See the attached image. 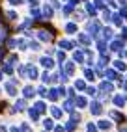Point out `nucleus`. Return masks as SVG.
<instances>
[{
  "instance_id": "obj_11",
  "label": "nucleus",
  "mask_w": 127,
  "mask_h": 132,
  "mask_svg": "<svg viewBox=\"0 0 127 132\" xmlns=\"http://www.w3.org/2000/svg\"><path fill=\"white\" fill-rule=\"evenodd\" d=\"M8 17H10V19H11V21H13V19H15V17H17V15H15V13H13V11H10V13H8Z\"/></svg>"
},
{
  "instance_id": "obj_4",
  "label": "nucleus",
  "mask_w": 127,
  "mask_h": 132,
  "mask_svg": "<svg viewBox=\"0 0 127 132\" xmlns=\"http://www.w3.org/2000/svg\"><path fill=\"white\" fill-rule=\"evenodd\" d=\"M23 93H24V97H32V95H34V87H30V86H28V87H24V91H23Z\"/></svg>"
},
{
  "instance_id": "obj_7",
  "label": "nucleus",
  "mask_w": 127,
  "mask_h": 132,
  "mask_svg": "<svg viewBox=\"0 0 127 132\" xmlns=\"http://www.w3.org/2000/svg\"><path fill=\"white\" fill-rule=\"evenodd\" d=\"M43 125H45V128H47V130H51V128H52V121H51V119H45Z\"/></svg>"
},
{
  "instance_id": "obj_5",
  "label": "nucleus",
  "mask_w": 127,
  "mask_h": 132,
  "mask_svg": "<svg viewBox=\"0 0 127 132\" xmlns=\"http://www.w3.org/2000/svg\"><path fill=\"white\" fill-rule=\"evenodd\" d=\"M39 37H41L43 41H49V39H51V36H49L47 32H39Z\"/></svg>"
},
{
  "instance_id": "obj_12",
  "label": "nucleus",
  "mask_w": 127,
  "mask_h": 132,
  "mask_svg": "<svg viewBox=\"0 0 127 132\" xmlns=\"http://www.w3.org/2000/svg\"><path fill=\"white\" fill-rule=\"evenodd\" d=\"M10 2H11V4H21L23 0H10Z\"/></svg>"
},
{
  "instance_id": "obj_10",
  "label": "nucleus",
  "mask_w": 127,
  "mask_h": 132,
  "mask_svg": "<svg viewBox=\"0 0 127 132\" xmlns=\"http://www.w3.org/2000/svg\"><path fill=\"white\" fill-rule=\"evenodd\" d=\"M21 132H30V127H28V125H23V127H21Z\"/></svg>"
},
{
  "instance_id": "obj_1",
  "label": "nucleus",
  "mask_w": 127,
  "mask_h": 132,
  "mask_svg": "<svg viewBox=\"0 0 127 132\" xmlns=\"http://www.w3.org/2000/svg\"><path fill=\"white\" fill-rule=\"evenodd\" d=\"M6 91L10 93V95H15V82H11V84L8 82V84H6Z\"/></svg>"
},
{
  "instance_id": "obj_6",
  "label": "nucleus",
  "mask_w": 127,
  "mask_h": 132,
  "mask_svg": "<svg viewBox=\"0 0 127 132\" xmlns=\"http://www.w3.org/2000/svg\"><path fill=\"white\" fill-rule=\"evenodd\" d=\"M15 108H17V110H24V108H26V104H24V101H19V102L15 104Z\"/></svg>"
},
{
  "instance_id": "obj_15",
  "label": "nucleus",
  "mask_w": 127,
  "mask_h": 132,
  "mask_svg": "<svg viewBox=\"0 0 127 132\" xmlns=\"http://www.w3.org/2000/svg\"><path fill=\"white\" fill-rule=\"evenodd\" d=\"M0 76H2V75H0Z\"/></svg>"
},
{
  "instance_id": "obj_14",
  "label": "nucleus",
  "mask_w": 127,
  "mask_h": 132,
  "mask_svg": "<svg viewBox=\"0 0 127 132\" xmlns=\"http://www.w3.org/2000/svg\"><path fill=\"white\" fill-rule=\"evenodd\" d=\"M10 132H19V130H17V128H10Z\"/></svg>"
},
{
  "instance_id": "obj_2",
  "label": "nucleus",
  "mask_w": 127,
  "mask_h": 132,
  "mask_svg": "<svg viewBox=\"0 0 127 132\" xmlns=\"http://www.w3.org/2000/svg\"><path fill=\"white\" fill-rule=\"evenodd\" d=\"M28 76H30V78H36V76H38V71H36V67H32V65L28 67Z\"/></svg>"
},
{
  "instance_id": "obj_13",
  "label": "nucleus",
  "mask_w": 127,
  "mask_h": 132,
  "mask_svg": "<svg viewBox=\"0 0 127 132\" xmlns=\"http://www.w3.org/2000/svg\"><path fill=\"white\" fill-rule=\"evenodd\" d=\"M54 132H64V128H60V127H58V128H54Z\"/></svg>"
},
{
  "instance_id": "obj_9",
  "label": "nucleus",
  "mask_w": 127,
  "mask_h": 132,
  "mask_svg": "<svg viewBox=\"0 0 127 132\" xmlns=\"http://www.w3.org/2000/svg\"><path fill=\"white\" fill-rule=\"evenodd\" d=\"M51 112H52V116H54V117H60V116H62V112H60L58 108H52Z\"/></svg>"
},
{
  "instance_id": "obj_3",
  "label": "nucleus",
  "mask_w": 127,
  "mask_h": 132,
  "mask_svg": "<svg viewBox=\"0 0 127 132\" xmlns=\"http://www.w3.org/2000/svg\"><path fill=\"white\" fill-rule=\"evenodd\" d=\"M41 65H43V67H52V60L43 58V60H41Z\"/></svg>"
},
{
  "instance_id": "obj_8",
  "label": "nucleus",
  "mask_w": 127,
  "mask_h": 132,
  "mask_svg": "<svg viewBox=\"0 0 127 132\" xmlns=\"http://www.w3.org/2000/svg\"><path fill=\"white\" fill-rule=\"evenodd\" d=\"M36 110H38L39 113H41V112H45V104H43V102H38V104H36Z\"/></svg>"
}]
</instances>
